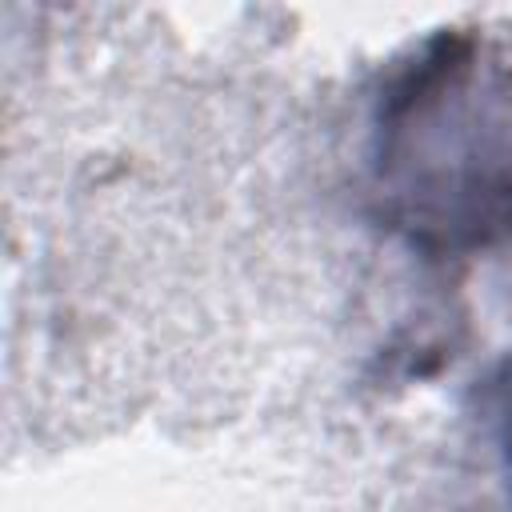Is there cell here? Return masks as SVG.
Segmentation results:
<instances>
[{
  "label": "cell",
  "mask_w": 512,
  "mask_h": 512,
  "mask_svg": "<svg viewBox=\"0 0 512 512\" xmlns=\"http://www.w3.org/2000/svg\"><path fill=\"white\" fill-rule=\"evenodd\" d=\"M372 220L428 260H464L512 236V60L480 32L412 44L368 108Z\"/></svg>",
  "instance_id": "cell-1"
},
{
  "label": "cell",
  "mask_w": 512,
  "mask_h": 512,
  "mask_svg": "<svg viewBox=\"0 0 512 512\" xmlns=\"http://www.w3.org/2000/svg\"><path fill=\"white\" fill-rule=\"evenodd\" d=\"M480 424H484V436L500 460V476L508 484V500H512V352L500 356L488 376L480 380Z\"/></svg>",
  "instance_id": "cell-2"
}]
</instances>
